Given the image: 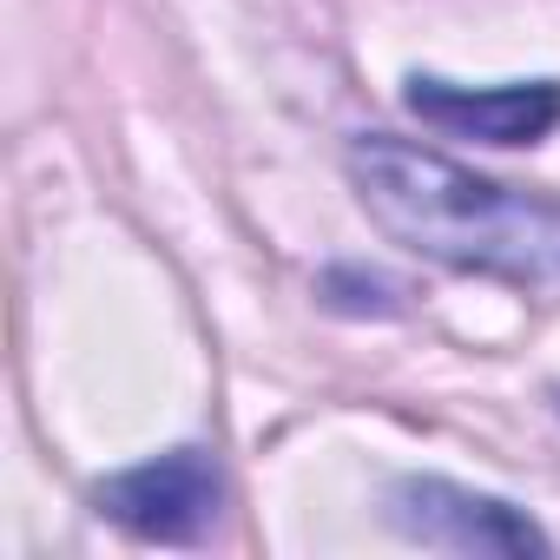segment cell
<instances>
[{"mask_svg": "<svg viewBox=\"0 0 560 560\" xmlns=\"http://www.w3.org/2000/svg\"><path fill=\"white\" fill-rule=\"evenodd\" d=\"M343 172L370 224L402 250L560 304V198L481 178L475 165L396 132H357L343 145Z\"/></svg>", "mask_w": 560, "mask_h": 560, "instance_id": "1", "label": "cell"}, {"mask_svg": "<svg viewBox=\"0 0 560 560\" xmlns=\"http://www.w3.org/2000/svg\"><path fill=\"white\" fill-rule=\"evenodd\" d=\"M402 100L422 126L481 139V145H540L560 132V80H501V86H455L442 73H409Z\"/></svg>", "mask_w": 560, "mask_h": 560, "instance_id": "4", "label": "cell"}, {"mask_svg": "<svg viewBox=\"0 0 560 560\" xmlns=\"http://www.w3.org/2000/svg\"><path fill=\"white\" fill-rule=\"evenodd\" d=\"M317 298L343 317H402L409 311V291L396 284V277L370 270V264H330L317 277Z\"/></svg>", "mask_w": 560, "mask_h": 560, "instance_id": "5", "label": "cell"}, {"mask_svg": "<svg viewBox=\"0 0 560 560\" xmlns=\"http://www.w3.org/2000/svg\"><path fill=\"white\" fill-rule=\"evenodd\" d=\"M93 508L126 527L132 540H159V547H198L211 540L218 514H224V475L211 462V448L185 442L165 448L139 468H119L93 488Z\"/></svg>", "mask_w": 560, "mask_h": 560, "instance_id": "2", "label": "cell"}, {"mask_svg": "<svg viewBox=\"0 0 560 560\" xmlns=\"http://www.w3.org/2000/svg\"><path fill=\"white\" fill-rule=\"evenodd\" d=\"M383 514L402 540L435 547V553H553L547 527L481 488H462L448 475H402L383 494Z\"/></svg>", "mask_w": 560, "mask_h": 560, "instance_id": "3", "label": "cell"}]
</instances>
